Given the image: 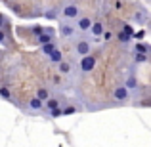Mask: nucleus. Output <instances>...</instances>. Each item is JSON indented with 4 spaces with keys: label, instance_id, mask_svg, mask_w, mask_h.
Listing matches in <instances>:
<instances>
[{
    "label": "nucleus",
    "instance_id": "b1692460",
    "mask_svg": "<svg viewBox=\"0 0 151 147\" xmlns=\"http://www.w3.org/2000/svg\"><path fill=\"white\" fill-rule=\"evenodd\" d=\"M6 6H8V8H12V10H14L15 14H21V8H19V4H14V2H8Z\"/></svg>",
    "mask_w": 151,
    "mask_h": 147
},
{
    "label": "nucleus",
    "instance_id": "5701e85b",
    "mask_svg": "<svg viewBox=\"0 0 151 147\" xmlns=\"http://www.w3.org/2000/svg\"><path fill=\"white\" fill-rule=\"evenodd\" d=\"M42 31H44V27H40V25H35V27H33V34H35L37 38L42 34Z\"/></svg>",
    "mask_w": 151,
    "mask_h": 147
},
{
    "label": "nucleus",
    "instance_id": "7ed1b4c3",
    "mask_svg": "<svg viewBox=\"0 0 151 147\" xmlns=\"http://www.w3.org/2000/svg\"><path fill=\"white\" fill-rule=\"evenodd\" d=\"M58 33H59V37L63 38V40H71V38H75L77 37V29H75V25L73 23H69V21H61L59 19V27H58Z\"/></svg>",
    "mask_w": 151,
    "mask_h": 147
},
{
    "label": "nucleus",
    "instance_id": "2eb2a0df",
    "mask_svg": "<svg viewBox=\"0 0 151 147\" xmlns=\"http://www.w3.org/2000/svg\"><path fill=\"white\" fill-rule=\"evenodd\" d=\"M54 50H58V44H55V42H50V44H46V46H40V52L46 55V57H48Z\"/></svg>",
    "mask_w": 151,
    "mask_h": 147
},
{
    "label": "nucleus",
    "instance_id": "f3484780",
    "mask_svg": "<svg viewBox=\"0 0 151 147\" xmlns=\"http://www.w3.org/2000/svg\"><path fill=\"white\" fill-rule=\"evenodd\" d=\"M149 52V46L145 44V42H138L136 46H134V54H147Z\"/></svg>",
    "mask_w": 151,
    "mask_h": 147
},
{
    "label": "nucleus",
    "instance_id": "a211bd4d",
    "mask_svg": "<svg viewBox=\"0 0 151 147\" xmlns=\"http://www.w3.org/2000/svg\"><path fill=\"white\" fill-rule=\"evenodd\" d=\"M134 61L136 63H147V54H134Z\"/></svg>",
    "mask_w": 151,
    "mask_h": 147
},
{
    "label": "nucleus",
    "instance_id": "423d86ee",
    "mask_svg": "<svg viewBox=\"0 0 151 147\" xmlns=\"http://www.w3.org/2000/svg\"><path fill=\"white\" fill-rule=\"evenodd\" d=\"M50 42H55V29L54 27H44L42 34L37 38V44L38 46H46V44H50Z\"/></svg>",
    "mask_w": 151,
    "mask_h": 147
},
{
    "label": "nucleus",
    "instance_id": "1a4fd4ad",
    "mask_svg": "<svg viewBox=\"0 0 151 147\" xmlns=\"http://www.w3.org/2000/svg\"><path fill=\"white\" fill-rule=\"evenodd\" d=\"M42 111H44V103L38 101L37 98H31L27 101V113L29 115H42Z\"/></svg>",
    "mask_w": 151,
    "mask_h": 147
},
{
    "label": "nucleus",
    "instance_id": "dca6fc26",
    "mask_svg": "<svg viewBox=\"0 0 151 147\" xmlns=\"http://www.w3.org/2000/svg\"><path fill=\"white\" fill-rule=\"evenodd\" d=\"M0 98H2V99H6V101L14 99V96H12V90L8 88V86H0Z\"/></svg>",
    "mask_w": 151,
    "mask_h": 147
},
{
    "label": "nucleus",
    "instance_id": "393cba45",
    "mask_svg": "<svg viewBox=\"0 0 151 147\" xmlns=\"http://www.w3.org/2000/svg\"><path fill=\"white\" fill-rule=\"evenodd\" d=\"M119 40H121V42H124V44H128V42L132 40V38H130V37H126V34L121 31V33H119Z\"/></svg>",
    "mask_w": 151,
    "mask_h": 147
},
{
    "label": "nucleus",
    "instance_id": "aec40b11",
    "mask_svg": "<svg viewBox=\"0 0 151 147\" xmlns=\"http://www.w3.org/2000/svg\"><path fill=\"white\" fill-rule=\"evenodd\" d=\"M101 38H103V40H105V44H109V42L113 40V33L105 29V31H103V34H101Z\"/></svg>",
    "mask_w": 151,
    "mask_h": 147
},
{
    "label": "nucleus",
    "instance_id": "4468645a",
    "mask_svg": "<svg viewBox=\"0 0 151 147\" xmlns=\"http://www.w3.org/2000/svg\"><path fill=\"white\" fill-rule=\"evenodd\" d=\"M63 59H65V57H63L61 50H54V52H52V54L48 55V61L52 63V65H58V63H61V61H63Z\"/></svg>",
    "mask_w": 151,
    "mask_h": 147
},
{
    "label": "nucleus",
    "instance_id": "412c9836",
    "mask_svg": "<svg viewBox=\"0 0 151 147\" xmlns=\"http://www.w3.org/2000/svg\"><path fill=\"white\" fill-rule=\"evenodd\" d=\"M48 115L50 118H59L61 117V107H59V109H54V111H50V113H46Z\"/></svg>",
    "mask_w": 151,
    "mask_h": 147
},
{
    "label": "nucleus",
    "instance_id": "f8f14e48",
    "mask_svg": "<svg viewBox=\"0 0 151 147\" xmlns=\"http://www.w3.org/2000/svg\"><path fill=\"white\" fill-rule=\"evenodd\" d=\"M59 107H61L59 99H58V98H50L48 101H44V111H42V113H50V111L59 109Z\"/></svg>",
    "mask_w": 151,
    "mask_h": 147
},
{
    "label": "nucleus",
    "instance_id": "f257e3e1",
    "mask_svg": "<svg viewBox=\"0 0 151 147\" xmlns=\"http://www.w3.org/2000/svg\"><path fill=\"white\" fill-rule=\"evenodd\" d=\"M78 15H81V6H78L77 2H65L59 8V17H61V21L75 23L78 19Z\"/></svg>",
    "mask_w": 151,
    "mask_h": 147
},
{
    "label": "nucleus",
    "instance_id": "6e6552de",
    "mask_svg": "<svg viewBox=\"0 0 151 147\" xmlns=\"http://www.w3.org/2000/svg\"><path fill=\"white\" fill-rule=\"evenodd\" d=\"M103 31H105V25H103L101 19H92V27H90V31H88L90 37H92L94 40H100Z\"/></svg>",
    "mask_w": 151,
    "mask_h": 147
},
{
    "label": "nucleus",
    "instance_id": "9b49d317",
    "mask_svg": "<svg viewBox=\"0 0 151 147\" xmlns=\"http://www.w3.org/2000/svg\"><path fill=\"white\" fill-rule=\"evenodd\" d=\"M35 98L38 99V101H48V99L52 98V94H50V90L48 88H44V86H40V88H37V92H35Z\"/></svg>",
    "mask_w": 151,
    "mask_h": 147
},
{
    "label": "nucleus",
    "instance_id": "a878e982",
    "mask_svg": "<svg viewBox=\"0 0 151 147\" xmlns=\"http://www.w3.org/2000/svg\"><path fill=\"white\" fill-rule=\"evenodd\" d=\"M4 25H6V17L4 14H0V31H4Z\"/></svg>",
    "mask_w": 151,
    "mask_h": 147
},
{
    "label": "nucleus",
    "instance_id": "9d476101",
    "mask_svg": "<svg viewBox=\"0 0 151 147\" xmlns=\"http://www.w3.org/2000/svg\"><path fill=\"white\" fill-rule=\"evenodd\" d=\"M58 71H59L61 77H71V75H73V63L63 59L61 63H58Z\"/></svg>",
    "mask_w": 151,
    "mask_h": 147
},
{
    "label": "nucleus",
    "instance_id": "39448f33",
    "mask_svg": "<svg viewBox=\"0 0 151 147\" xmlns=\"http://www.w3.org/2000/svg\"><path fill=\"white\" fill-rule=\"evenodd\" d=\"M75 25V29H77V33H81V34H86L90 31V27H92V17L90 15H78V19L73 23Z\"/></svg>",
    "mask_w": 151,
    "mask_h": 147
},
{
    "label": "nucleus",
    "instance_id": "f03ea898",
    "mask_svg": "<svg viewBox=\"0 0 151 147\" xmlns=\"http://www.w3.org/2000/svg\"><path fill=\"white\" fill-rule=\"evenodd\" d=\"M92 48H94V44H92V40H90L88 37H81V38H77L75 40V54L78 55V57H84V55H90L92 54Z\"/></svg>",
    "mask_w": 151,
    "mask_h": 147
},
{
    "label": "nucleus",
    "instance_id": "4be33fe9",
    "mask_svg": "<svg viewBox=\"0 0 151 147\" xmlns=\"http://www.w3.org/2000/svg\"><path fill=\"white\" fill-rule=\"evenodd\" d=\"M0 46H8V34H6V31H0Z\"/></svg>",
    "mask_w": 151,
    "mask_h": 147
},
{
    "label": "nucleus",
    "instance_id": "0eeeda50",
    "mask_svg": "<svg viewBox=\"0 0 151 147\" xmlns=\"http://www.w3.org/2000/svg\"><path fill=\"white\" fill-rule=\"evenodd\" d=\"M128 99H130V92L124 86H117V88L113 90V101L117 103V105H122V103H126Z\"/></svg>",
    "mask_w": 151,
    "mask_h": 147
},
{
    "label": "nucleus",
    "instance_id": "ddd939ff",
    "mask_svg": "<svg viewBox=\"0 0 151 147\" xmlns=\"http://www.w3.org/2000/svg\"><path fill=\"white\" fill-rule=\"evenodd\" d=\"M44 15L46 19H50V21H55V19H59V8L54 6V8H48V10H44Z\"/></svg>",
    "mask_w": 151,
    "mask_h": 147
},
{
    "label": "nucleus",
    "instance_id": "6ab92c4d",
    "mask_svg": "<svg viewBox=\"0 0 151 147\" xmlns=\"http://www.w3.org/2000/svg\"><path fill=\"white\" fill-rule=\"evenodd\" d=\"M73 113H77V107H73V105L61 107V117H63V115H73Z\"/></svg>",
    "mask_w": 151,
    "mask_h": 147
},
{
    "label": "nucleus",
    "instance_id": "20e7f679",
    "mask_svg": "<svg viewBox=\"0 0 151 147\" xmlns=\"http://www.w3.org/2000/svg\"><path fill=\"white\" fill-rule=\"evenodd\" d=\"M96 63H98V59L94 57L92 54H90V55H84V57L78 59V69H81L82 75H90L94 69H96Z\"/></svg>",
    "mask_w": 151,
    "mask_h": 147
}]
</instances>
